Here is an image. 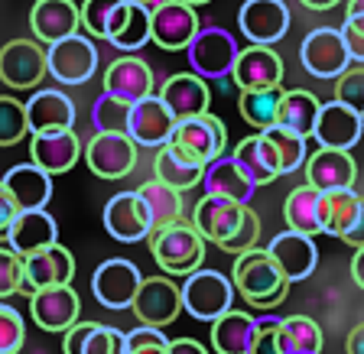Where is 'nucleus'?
<instances>
[{"label": "nucleus", "mask_w": 364, "mask_h": 354, "mask_svg": "<svg viewBox=\"0 0 364 354\" xmlns=\"http://www.w3.org/2000/svg\"><path fill=\"white\" fill-rule=\"evenodd\" d=\"M235 289L244 296L250 309H277L289 293V279L283 277V270L273 264V257L267 254V247L244 250L235 257Z\"/></svg>", "instance_id": "f257e3e1"}, {"label": "nucleus", "mask_w": 364, "mask_h": 354, "mask_svg": "<svg viewBox=\"0 0 364 354\" xmlns=\"http://www.w3.org/2000/svg\"><path fill=\"white\" fill-rule=\"evenodd\" d=\"M205 237L196 231L192 221H169L150 234V254L166 277H189L202 270L205 260Z\"/></svg>", "instance_id": "f03ea898"}, {"label": "nucleus", "mask_w": 364, "mask_h": 354, "mask_svg": "<svg viewBox=\"0 0 364 354\" xmlns=\"http://www.w3.org/2000/svg\"><path fill=\"white\" fill-rule=\"evenodd\" d=\"M182 302L186 312L198 322H215L235 306V279L218 270H196L182 279Z\"/></svg>", "instance_id": "7ed1b4c3"}, {"label": "nucleus", "mask_w": 364, "mask_h": 354, "mask_svg": "<svg viewBox=\"0 0 364 354\" xmlns=\"http://www.w3.org/2000/svg\"><path fill=\"white\" fill-rule=\"evenodd\" d=\"M198 30H202L198 14L186 0H156L150 7V39L166 53L189 49Z\"/></svg>", "instance_id": "20e7f679"}, {"label": "nucleus", "mask_w": 364, "mask_h": 354, "mask_svg": "<svg viewBox=\"0 0 364 354\" xmlns=\"http://www.w3.org/2000/svg\"><path fill=\"white\" fill-rule=\"evenodd\" d=\"M186 55H189L192 72L208 82V78H225L235 72L241 45H237V39L228 30H221V26H202L198 36L192 39V45L186 49Z\"/></svg>", "instance_id": "39448f33"}, {"label": "nucleus", "mask_w": 364, "mask_h": 354, "mask_svg": "<svg viewBox=\"0 0 364 354\" xmlns=\"http://www.w3.org/2000/svg\"><path fill=\"white\" fill-rule=\"evenodd\" d=\"M299 62L316 78H341L355 65L341 30H332V26H318V30L306 33V39L299 43Z\"/></svg>", "instance_id": "423d86ee"}, {"label": "nucleus", "mask_w": 364, "mask_h": 354, "mask_svg": "<svg viewBox=\"0 0 364 354\" xmlns=\"http://www.w3.org/2000/svg\"><path fill=\"white\" fill-rule=\"evenodd\" d=\"M46 59H49V75L59 85H85L98 72V45L75 33V36L46 45Z\"/></svg>", "instance_id": "0eeeda50"}, {"label": "nucleus", "mask_w": 364, "mask_h": 354, "mask_svg": "<svg viewBox=\"0 0 364 354\" xmlns=\"http://www.w3.org/2000/svg\"><path fill=\"white\" fill-rule=\"evenodd\" d=\"M140 283H144V273L136 270V264L124 260V257H111L98 270L91 273V293L95 299L105 306V309L124 312L134 306L136 293H140Z\"/></svg>", "instance_id": "6e6552de"}, {"label": "nucleus", "mask_w": 364, "mask_h": 354, "mask_svg": "<svg viewBox=\"0 0 364 354\" xmlns=\"http://www.w3.org/2000/svg\"><path fill=\"white\" fill-rule=\"evenodd\" d=\"M136 150L130 134H107L95 130L88 144H85V163L98 179H124L136 166Z\"/></svg>", "instance_id": "1a4fd4ad"}, {"label": "nucleus", "mask_w": 364, "mask_h": 354, "mask_svg": "<svg viewBox=\"0 0 364 354\" xmlns=\"http://www.w3.org/2000/svg\"><path fill=\"white\" fill-rule=\"evenodd\" d=\"M130 309H134V316L140 318V325L163 328V325L176 322L179 312H186L182 283H176V279H169V277H144L140 293H136Z\"/></svg>", "instance_id": "9d476101"}, {"label": "nucleus", "mask_w": 364, "mask_h": 354, "mask_svg": "<svg viewBox=\"0 0 364 354\" xmlns=\"http://www.w3.org/2000/svg\"><path fill=\"white\" fill-rule=\"evenodd\" d=\"M322 227L351 247H364V198L355 188L322 192Z\"/></svg>", "instance_id": "9b49d317"}, {"label": "nucleus", "mask_w": 364, "mask_h": 354, "mask_svg": "<svg viewBox=\"0 0 364 354\" xmlns=\"http://www.w3.org/2000/svg\"><path fill=\"white\" fill-rule=\"evenodd\" d=\"M49 75L46 45L36 39H10L0 49V82L10 88H36Z\"/></svg>", "instance_id": "f8f14e48"}, {"label": "nucleus", "mask_w": 364, "mask_h": 354, "mask_svg": "<svg viewBox=\"0 0 364 354\" xmlns=\"http://www.w3.org/2000/svg\"><path fill=\"white\" fill-rule=\"evenodd\" d=\"M173 144H179L186 153L208 166L218 156L228 153V127L215 117V114H198V117H186V121H176V134Z\"/></svg>", "instance_id": "ddd939ff"}, {"label": "nucleus", "mask_w": 364, "mask_h": 354, "mask_svg": "<svg viewBox=\"0 0 364 354\" xmlns=\"http://www.w3.org/2000/svg\"><path fill=\"white\" fill-rule=\"evenodd\" d=\"M237 26L250 45H277L289 33V7L283 0H244Z\"/></svg>", "instance_id": "4468645a"}, {"label": "nucleus", "mask_w": 364, "mask_h": 354, "mask_svg": "<svg viewBox=\"0 0 364 354\" xmlns=\"http://www.w3.org/2000/svg\"><path fill=\"white\" fill-rule=\"evenodd\" d=\"M105 227L114 241L136 244L153 234V218L140 192H117L105 205Z\"/></svg>", "instance_id": "2eb2a0df"}, {"label": "nucleus", "mask_w": 364, "mask_h": 354, "mask_svg": "<svg viewBox=\"0 0 364 354\" xmlns=\"http://www.w3.org/2000/svg\"><path fill=\"white\" fill-rule=\"evenodd\" d=\"M75 279V260L62 244H53V247L39 250V254L23 257V286L20 293L33 296L39 289L49 286H68Z\"/></svg>", "instance_id": "dca6fc26"}, {"label": "nucleus", "mask_w": 364, "mask_h": 354, "mask_svg": "<svg viewBox=\"0 0 364 354\" xmlns=\"http://www.w3.org/2000/svg\"><path fill=\"white\" fill-rule=\"evenodd\" d=\"M247 208L250 205L231 202V198H221V195H202L196 202V208H192V225H196V231L202 234L205 241L221 247L241 227Z\"/></svg>", "instance_id": "f3484780"}, {"label": "nucleus", "mask_w": 364, "mask_h": 354, "mask_svg": "<svg viewBox=\"0 0 364 354\" xmlns=\"http://www.w3.org/2000/svg\"><path fill=\"white\" fill-rule=\"evenodd\" d=\"M127 134L134 136L136 146H153V150H159V146H166L169 140H173L176 117L159 95H150V98H144V101H134Z\"/></svg>", "instance_id": "a211bd4d"}, {"label": "nucleus", "mask_w": 364, "mask_h": 354, "mask_svg": "<svg viewBox=\"0 0 364 354\" xmlns=\"http://www.w3.org/2000/svg\"><path fill=\"white\" fill-rule=\"evenodd\" d=\"M30 312L33 322L43 328V332H62L65 335L72 325H78V312H82V299L78 293L68 286H49L39 289L30 296Z\"/></svg>", "instance_id": "6ab92c4d"}, {"label": "nucleus", "mask_w": 364, "mask_h": 354, "mask_svg": "<svg viewBox=\"0 0 364 354\" xmlns=\"http://www.w3.org/2000/svg\"><path fill=\"white\" fill-rule=\"evenodd\" d=\"M287 75V68H283V59L280 53L273 49V45H247L241 49L235 62V85L241 91H260V88H277Z\"/></svg>", "instance_id": "aec40b11"}, {"label": "nucleus", "mask_w": 364, "mask_h": 354, "mask_svg": "<svg viewBox=\"0 0 364 354\" xmlns=\"http://www.w3.org/2000/svg\"><path fill=\"white\" fill-rule=\"evenodd\" d=\"M33 39L43 45H53L59 39L75 36L82 26V7L75 0H36L30 10Z\"/></svg>", "instance_id": "412c9836"}, {"label": "nucleus", "mask_w": 364, "mask_h": 354, "mask_svg": "<svg viewBox=\"0 0 364 354\" xmlns=\"http://www.w3.org/2000/svg\"><path fill=\"white\" fill-rule=\"evenodd\" d=\"M361 134H364V114L351 111L341 101H326L322 111H318L316 134L312 136L318 140V146H328V150H355Z\"/></svg>", "instance_id": "4be33fe9"}, {"label": "nucleus", "mask_w": 364, "mask_h": 354, "mask_svg": "<svg viewBox=\"0 0 364 354\" xmlns=\"http://www.w3.org/2000/svg\"><path fill=\"white\" fill-rule=\"evenodd\" d=\"M267 254L273 257V264L283 270V277L289 283L312 277L318 267V247L309 234H296V231H280L267 244Z\"/></svg>", "instance_id": "5701e85b"}, {"label": "nucleus", "mask_w": 364, "mask_h": 354, "mask_svg": "<svg viewBox=\"0 0 364 354\" xmlns=\"http://www.w3.org/2000/svg\"><path fill=\"white\" fill-rule=\"evenodd\" d=\"M59 244V225L46 208L20 211L7 231V247L16 250L20 257L39 254V250Z\"/></svg>", "instance_id": "b1692460"}, {"label": "nucleus", "mask_w": 364, "mask_h": 354, "mask_svg": "<svg viewBox=\"0 0 364 354\" xmlns=\"http://www.w3.org/2000/svg\"><path fill=\"white\" fill-rule=\"evenodd\" d=\"M159 98L166 101V107L173 111L176 121H186V117H198V114L208 111L212 104V88L202 75L196 72H176L163 82L159 88Z\"/></svg>", "instance_id": "393cba45"}, {"label": "nucleus", "mask_w": 364, "mask_h": 354, "mask_svg": "<svg viewBox=\"0 0 364 354\" xmlns=\"http://www.w3.org/2000/svg\"><path fill=\"white\" fill-rule=\"evenodd\" d=\"M30 134H59L75 127V101L59 88H43L26 101Z\"/></svg>", "instance_id": "a878e982"}, {"label": "nucleus", "mask_w": 364, "mask_h": 354, "mask_svg": "<svg viewBox=\"0 0 364 354\" xmlns=\"http://www.w3.org/2000/svg\"><path fill=\"white\" fill-rule=\"evenodd\" d=\"M153 88H156L153 68L146 65L144 59H136V55H121V59H114L105 72V95L124 98V101H130V104L150 98Z\"/></svg>", "instance_id": "bb28decb"}, {"label": "nucleus", "mask_w": 364, "mask_h": 354, "mask_svg": "<svg viewBox=\"0 0 364 354\" xmlns=\"http://www.w3.org/2000/svg\"><path fill=\"white\" fill-rule=\"evenodd\" d=\"M358 166L348 150H328L318 146L306 159V182L318 192H332V188H355Z\"/></svg>", "instance_id": "cd10ccee"}, {"label": "nucleus", "mask_w": 364, "mask_h": 354, "mask_svg": "<svg viewBox=\"0 0 364 354\" xmlns=\"http://www.w3.org/2000/svg\"><path fill=\"white\" fill-rule=\"evenodd\" d=\"M85 156L82 140L75 130H59V134H33L30 140V159L43 166L49 176H62Z\"/></svg>", "instance_id": "c85d7f7f"}, {"label": "nucleus", "mask_w": 364, "mask_h": 354, "mask_svg": "<svg viewBox=\"0 0 364 354\" xmlns=\"http://www.w3.org/2000/svg\"><path fill=\"white\" fill-rule=\"evenodd\" d=\"M202 186H205V195H221V198H231V202L250 205L257 182L244 173V166L235 159V153H225V156H218L215 163L205 166Z\"/></svg>", "instance_id": "c756f323"}, {"label": "nucleus", "mask_w": 364, "mask_h": 354, "mask_svg": "<svg viewBox=\"0 0 364 354\" xmlns=\"http://www.w3.org/2000/svg\"><path fill=\"white\" fill-rule=\"evenodd\" d=\"M62 354H127V332L114 325L78 322L62 335Z\"/></svg>", "instance_id": "7c9ffc66"}, {"label": "nucleus", "mask_w": 364, "mask_h": 354, "mask_svg": "<svg viewBox=\"0 0 364 354\" xmlns=\"http://www.w3.org/2000/svg\"><path fill=\"white\" fill-rule=\"evenodd\" d=\"M4 186L14 195V202L20 205V211L30 208H46L49 198H53V176L46 173L36 163H20V166H10L4 176Z\"/></svg>", "instance_id": "2f4dec72"}, {"label": "nucleus", "mask_w": 364, "mask_h": 354, "mask_svg": "<svg viewBox=\"0 0 364 354\" xmlns=\"http://www.w3.org/2000/svg\"><path fill=\"white\" fill-rule=\"evenodd\" d=\"M205 166L198 163L192 153H186L179 144L169 140L166 146H159L156 156H153V179L166 182V186L179 188V192H189L202 182Z\"/></svg>", "instance_id": "473e14b6"}, {"label": "nucleus", "mask_w": 364, "mask_h": 354, "mask_svg": "<svg viewBox=\"0 0 364 354\" xmlns=\"http://www.w3.org/2000/svg\"><path fill=\"white\" fill-rule=\"evenodd\" d=\"M257 332H260L257 316L231 309L212 322V348L218 354H250V348L257 341Z\"/></svg>", "instance_id": "72a5a7b5"}, {"label": "nucleus", "mask_w": 364, "mask_h": 354, "mask_svg": "<svg viewBox=\"0 0 364 354\" xmlns=\"http://www.w3.org/2000/svg\"><path fill=\"white\" fill-rule=\"evenodd\" d=\"M283 221L296 234H309V237L326 234V227H322V192L312 188L309 182L296 186L283 202Z\"/></svg>", "instance_id": "f704fd0d"}, {"label": "nucleus", "mask_w": 364, "mask_h": 354, "mask_svg": "<svg viewBox=\"0 0 364 354\" xmlns=\"http://www.w3.org/2000/svg\"><path fill=\"white\" fill-rule=\"evenodd\" d=\"M107 43H111L114 49H124V53H134V49L150 43V7L124 0L121 10H117L111 20Z\"/></svg>", "instance_id": "c9c22d12"}, {"label": "nucleus", "mask_w": 364, "mask_h": 354, "mask_svg": "<svg viewBox=\"0 0 364 354\" xmlns=\"http://www.w3.org/2000/svg\"><path fill=\"white\" fill-rule=\"evenodd\" d=\"M235 159L244 166V173L257 186H270V182L280 179V156L273 150V144L267 140L264 134H254V136H244L241 144L235 146Z\"/></svg>", "instance_id": "e433bc0d"}, {"label": "nucleus", "mask_w": 364, "mask_h": 354, "mask_svg": "<svg viewBox=\"0 0 364 354\" xmlns=\"http://www.w3.org/2000/svg\"><path fill=\"white\" fill-rule=\"evenodd\" d=\"M283 98L287 91L277 85V88H260V91H241V117L257 130H267V127H277L280 124V107H283Z\"/></svg>", "instance_id": "4c0bfd02"}, {"label": "nucleus", "mask_w": 364, "mask_h": 354, "mask_svg": "<svg viewBox=\"0 0 364 354\" xmlns=\"http://www.w3.org/2000/svg\"><path fill=\"white\" fill-rule=\"evenodd\" d=\"M318 111H322V101L306 88H293L287 91L280 107V127H289L296 134H303L309 140L316 134V121H318Z\"/></svg>", "instance_id": "58836bf2"}, {"label": "nucleus", "mask_w": 364, "mask_h": 354, "mask_svg": "<svg viewBox=\"0 0 364 354\" xmlns=\"http://www.w3.org/2000/svg\"><path fill=\"white\" fill-rule=\"evenodd\" d=\"M140 192V198L146 202V208H150V218H153V231L163 225H169V221H179L182 218V208H186V202H182V192L173 186H166V182L159 179H146L144 186L136 188Z\"/></svg>", "instance_id": "ea45409f"}, {"label": "nucleus", "mask_w": 364, "mask_h": 354, "mask_svg": "<svg viewBox=\"0 0 364 354\" xmlns=\"http://www.w3.org/2000/svg\"><path fill=\"white\" fill-rule=\"evenodd\" d=\"M260 134L267 136L273 144V150H277V156H280V173L283 176H289V173H296V169L306 163V136L303 134H296V130H289V127H267V130H260Z\"/></svg>", "instance_id": "a19ab883"}, {"label": "nucleus", "mask_w": 364, "mask_h": 354, "mask_svg": "<svg viewBox=\"0 0 364 354\" xmlns=\"http://www.w3.org/2000/svg\"><path fill=\"white\" fill-rule=\"evenodd\" d=\"M130 107H134L130 101L101 91V98H95V104H91V124H95V130H107V134H127Z\"/></svg>", "instance_id": "79ce46f5"}, {"label": "nucleus", "mask_w": 364, "mask_h": 354, "mask_svg": "<svg viewBox=\"0 0 364 354\" xmlns=\"http://www.w3.org/2000/svg\"><path fill=\"white\" fill-rule=\"evenodd\" d=\"M283 332H287L289 351L293 354H322V328L309 316H287L283 318Z\"/></svg>", "instance_id": "37998d69"}, {"label": "nucleus", "mask_w": 364, "mask_h": 354, "mask_svg": "<svg viewBox=\"0 0 364 354\" xmlns=\"http://www.w3.org/2000/svg\"><path fill=\"white\" fill-rule=\"evenodd\" d=\"M30 134L26 121V101H16L10 95H0V146H14Z\"/></svg>", "instance_id": "c03bdc74"}, {"label": "nucleus", "mask_w": 364, "mask_h": 354, "mask_svg": "<svg viewBox=\"0 0 364 354\" xmlns=\"http://www.w3.org/2000/svg\"><path fill=\"white\" fill-rule=\"evenodd\" d=\"M124 0H85L82 4V26L91 33L95 39H107L114 14L121 10Z\"/></svg>", "instance_id": "a18cd8bd"}, {"label": "nucleus", "mask_w": 364, "mask_h": 354, "mask_svg": "<svg viewBox=\"0 0 364 354\" xmlns=\"http://www.w3.org/2000/svg\"><path fill=\"white\" fill-rule=\"evenodd\" d=\"M257 322H260V332H257L254 348H250V354H293L289 351L287 332H283V318L257 316Z\"/></svg>", "instance_id": "49530a36"}, {"label": "nucleus", "mask_w": 364, "mask_h": 354, "mask_svg": "<svg viewBox=\"0 0 364 354\" xmlns=\"http://www.w3.org/2000/svg\"><path fill=\"white\" fill-rule=\"evenodd\" d=\"M23 341H26V322H23V316L14 306L0 302V354H20Z\"/></svg>", "instance_id": "de8ad7c7"}, {"label": "nucleus", "mask_w": 364, "mask_h": 354, "mask_svg": "<svg viewBox=\"0 0 364 354\" xmlns=\"http://www.w3.org/2000/svg\"><path fill=\"white\" fill-rule=\"evenodd\" d=\"M335 101L348 104L351 111L364 114V65H351L341 78H335Z\"/></svg>", "instance_id": "09e8293b"}, {"label": "nucleus", "mask_w": 364, "mask_h": 354, "mask_svg": "<svg viewBox=\"0 0 364 354\" xmlns=\"http://www.w3.org/2000/svg\"><path fill=\"white\" fill-rule=\"evenodd\" d=\"M127 354H169V338L153 325H136L127 332Z\"/></svg>", "instance_id": "8fccbe9b"}, {"label": "nucleus", "mask_w": 364, "mask_h": 354, "mask_svg": "<svg viewBox=\"0 0 364 354\" xmlns=\"http://www.w3.org/2000/svg\"><path fill=\"white\" fill-rule=\"evenodd\" d=\"M257 241H260V218H257V211H254V208H247L241 227H237V231L231 234L225 244H221V250L237 257V254H244V250H254V247H257Z\"/></svg>", "instance_id": "3c124183"}, {"label": "nucleus", "mask_w": 364, "mask_h": 354, "mask_svg": "<svg viewBox=\"0 0 364 354\" xmlns=\"http://www.w3.org/2000/svg\"><path fill=\"white\" fill-rule=\"evenodd\" d=\"M23 286V257L10 247H0V299L20 293Z\"/></svg>", "instance_id": "603ef678"}, {"label": "nucleus", "mask_w": 364, "mask_h": 354, "mask_svg": "<svg viewBox=\"0 0 364 354\" xmlns=\"http://www.w3.org/2000/svg\"><path fill=\"white\" fill-rule=\"evenodd\" d=\"M16 215H20V205L14 202V195H10L4 179H0V241H7V231H10Z\"/></svg>", "instance_id": "864d4df0"}, {"label": "nucleus", "mask_w": 364, "mask_h": 354, "mask_svg": "<svg viewBox=\"0 0 364 354\" xmlns=\"http://www.w3.org/2000/svg\"><path fill=\"white\" fill-rule=\"evenodd\" d=\"M341 36H345V45H348V53H351V62L364 65V33L348 26V23H341Z\"/></svg>", "instance_id": "5fc2aeb1"}, {"label": "nucleus", "mask_w": 364, "mask_h": 354, "mask_svg": "<svg viewBox=\"0 0 364 354\" xmlns=\"http://www.w3.org/2000/svg\"><path fill=\"white\" fill-rule=\"evenodd\" d=\"M169 354H208V348L196 338H176L169 341Z\"/></svg>", "instance_id": "6e6d98bb"}, {"label": "nucleus", "mask_w": 364, "mask_h": 354, "mask_svg": "<svg viewBox=\"0 0 364 354\" xmlns=\"http://www.w3.org/2000/svg\"><path fill=\"white\" fill-rule=\"evenodd\" d=\"M345 354H364V322L355 325L348 332V341H345Z\"/></svg>", "instance_id": "4d7b16f0"}, {"label": "nucleus", "mask_w": 364, "mask_h": 354, "mask_svg": "<svg viewBox=\"0 0 364 354\" xmlns=\"http://www.w3.org/2000/svg\"><path fill=\"white\" fill-rule=\"evenodd\" d=\"M351 279L364 289V247H358L355 257H351Z\"/></svg>", "instance_id": "13d9d810"}, {"label": "nucleus", "mask_w": 364, "mask_h": 354, "mask_svg": "<svg viewBox=\"0 0 364 354\" xmlns=\"http://www.w3.org/2000/svg\"><path fill=\"white\" fill-rule=\"evenodd\" d=\"M303 7H309V10H332L338 0H299Z\"/></svg>", "instance_id": "bf43d9fd"}, {"label": "nucleus", "mask_w": 364, "mask_h": 354, "mask_svg": "<svg viewBox=\"0 0 364 354\" xmlns=\"http://www.w3.org/2000/svg\"><path fill=\"white\" fill-rule=\"evenodd\" d=\"M345 16H364V0H348Z\"/></svg>", "instance_id": "052dcab7"}, {"label": "nucleus", "mask_w": 364, "mask_h": 354, "mask_svg": "<svg viewBox=\"0 0 364 354\" xmlns=\"http://www.w3.org/2000/svg\"><path fill=\"white\" fill-rule=\"evenodd\" d=\"M345 23H348V26H355V30H361V33H364V16H345Z\"/></svg>", "instance_id": "680f3d73"}, {"label": "nucleus", "mask_w": 364, "mask_h": 354, "mask_svg": "<svg viewBox=\"0 0 364 354\" xmlns=\"http://www.w3.org/2000/svg\"><path fill=\"white\" fill-rule=\"evenodd\" d=\"M130 4H144V7H153L156 0H130Z\"/></svg>", "instance_id": "e2e57ef3"}, {"label": "nucleus", "mask_w": 364, "mask_h": 354, "mask_svg": "<svg viewBox=\"0 0 364 354\" xmlns=\"http://www.w3.org/2000/svg\"><path fill=\"white\" fill-rule=\"evenodd\" d=\"M186 4H192V7H202V4H208V0H186Z\"/></svg>", "instance_id": "0e129e2a"}]
</instances>
